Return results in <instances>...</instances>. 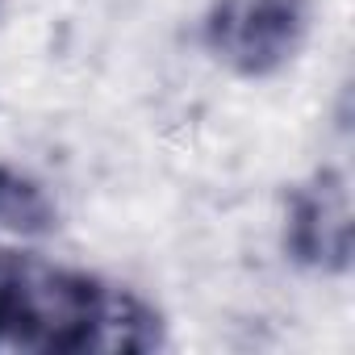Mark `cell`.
Listing matches in <instances>:
<instances>
[{
    "label": "cell",
    "instance_id": "6da1fadb",
    "mask_svg": "<svg viewBox=\"0 0 355 355\" xmlns=\"http://www.w3.org/2000/svg\"><path fill=\"white\" fill-rule=\"evenodd\" d=\"M309 30V0H209L201 17L205 51L234 76L268 80L284 71Z\"/></svg>",
    "mask_w": 355,
    "mask_h": 355
},
{
    "label": "cell",
    "instance_id": "7a4b0ae2",
    "mask_svg": "<svg viewBox=\"0 0 355 355\" xmlns=\"http://www.w3.org/2000/svg\"><path fill=\"white\" fill-rule=\"evenodd\" d=\"M355 243L351 180L338 167H318L284 205V247L313 276H347Z\"/></svg>",
    "mask_w": 355,
    "mask_h": 355
},
{
    "label": "cell",
    "instance_id": "3957f363",
    "mask_svg": "<svg viewBox=\"0 0 355 355\" xmlns=\"http://www.w3.org/2000/svg\"><path fill=\"white\" fill-rule=\"evenodd\" d=\"M163 347V318L155 313V305L125 288V284H101L92 288L84 326L76 334L71 351H88V355H146Z\"/></svg>",
    "mask_w": 355,
    "mask_h": 355
},
{
    "label": "cell",
    "instance_id": "277c9868",
    "mask_svg": "<svg viewBox=\"0 0 355 355\" xmlns=\"http://www.w3.org/2000/svg\"><path fill=\"white\" fill-rule=\"evenodd\" d=\"M55 226V197L38 175L0 163V255H26Z\"/></svg>",
    "mask_w": 355,
    "mask_h": 355
},
{
    "label": "cell",
    "instance_id": "5b68a950",
    "mask_svg": "<svg viewBox=\"0 0 355 355\" xmlns=\"http://www.w3.org/2000/svg\"><path fill=\"white\" fill-rule=\"evenodd\" d=\"M0 5H5V0H0Z\"/></svg>",
    "mask_w": 355,
    "mask_h": 355
}]
</instances>
